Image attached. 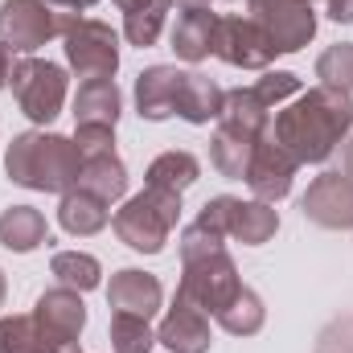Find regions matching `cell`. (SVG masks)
Returning <instances> with one entry per match:
<instances>
[{
  "instance_id": "6da1fadb",
  "label": "cell",
  "mask_w": 353,
  "mask_h": 353,
  "mask_svg": "<svg viewBox=\"0 0 353 353\" xmlns=\"http://www.w3.org/2000/svg\"><path fill=\"white\" fill-rule=\"evenodd\" d=\"M267 132L296 165H321L353 132V99L345 90L312 87L283 111H275V123Z\"/></svg>"
},
{
  "instance_id": "7a4b0ae2",
  "label": "cell",
  "mask_w": 353,
  "mask_h": 353,
  "mask_svg": "<svg viewBox=\"0 0 353 353\" xmlns=\"http://www.w3.org/2000/svg\"><path fill=\"white\" fill-rule=\"evenodd\" d=\"M4 173L21 189L37 193H66L79 185L83 148L58 132H21L4 148Z\"/></svg>"
},
{
  "instance_id": "3957f363",
  "label": "cell",
  "mask_w": 353,
  "mask_h": 353,
  "mask_svg": "<svg viewBox=\"0 0 353 353\" xmlns=\"http://www.w3.org/2000/svg\"><path fill=\"white\" fill-rule=\"evenodd\" d=\"M176 218H181V193H169V189H144L136 197L123 201V210H115L111 226L119 234L123 247L140 251V255H161L169 234H173Z\"/></svg>"
},
{
  "instance_id": "277c9868",
  "label": "cell",
  "mask_w": 353,
  "mask_h": 353,
  "mask_svg": "<svg viewBox=\"0 0 353 353\" xmlns=\"http://www.w3.org/2000/svg\"><path fill=\"white\" fill-rule=\"evenodd\" d=\"M58 33L66 37V62L83 83L115 79V70H119V33L107 21H94V17H83V12H58Z\"/></svg>"
},
{
  "instance_id": "5b68a950",
  "label": "cell",
  "mask_w": 353,
  "mask_h": 353,
  "mask_svg": "<svg viewBox=\"0 0 353 353\" xmlns=\"http://www.w3.org/2000/svg\"><path fill=\"white\" fill-rule=\"evenodd\" d=\"M243 292V279H239V267L234 259L222 251H205V255H193V259H181V283H176V296H185L193 308H201L205 316H218L234 296Z\"/></svg>"
},
{
  "instance_id": "8992f818",
  "label": "cell",
  "mask_w": 353,
  "mask_h": 353,
  "mask_svg": "<svg viewBox=\"0 0 353 353\" xmlns=\"http://www.w3.org/2000/svg\"><path fill=\"white\" fill-rule=\"evenodd\" d=\"M197 222H205L210 230H218L222 239H234L243 247H263L279 230V214L271 210V201H243V197H210L197 214Z\"/></svg>"
},
{
  "instance_id": "52a82bcc",
  "label": "cell",
  "mask_w": 353,
  "mask_h": 353,
  "mask_svg": "<svg viewBox=\"0 0 353 353\" xmlns=\"http://www.w3.org/2000/svg\"><path fill=\"white\" fill-rule=\"evenodd\" d=\"M12 99L33 123H54L66 103V70L46 58H21L12 62Z\"/></svg>"
},
{
  "instance_id": "ba28073f",
  "label": "cell",
  "mask_w": 353,
  "mask_h": 353,
  "mask_svg": "<svg viewBox=\"0 0 353 353\" xmlns=\"http://www.w3.org/2000/svg\"><path fill=\"white\" fill-rule=\"evenodd\" d=\"M33 321L41 329V341L46 353H83L79 350V333L87 325V304H83V292L74 288H50L37 296L33 304Z\"/></svg>"
},
{
  "instance_id": "9c48e42d",
  "label": "cell",
  "mask_w": 353,
  "mask_h": 353,
  "mask_svg": "<svg viewBox=\"0 0 353 353\" xmlns=\"http://www.w3.org/2000/svg\"><path fill=\"white\" fill-rule=\"evenodd\" d=\"M247 17H255L279 54H296L316 37V12L308 0H247Z\"/></svg>"
},
{
  "instance_id": "30bf717a",
  "label": "cell",
  "mask_w": 353,
  "mask_h": 353,
  "mask_svg": "<svg viewBox=\"0 0 353 353\" xmlns=\"http://www.w3.org/2000/svg\"><path fill=\"white\" fill-rule=\"evenodd\" d=\"M214 54L239 70H267L279 50L271 46V37L263 33V25L255 17H218Z\"/></svg>"
},
{
  "instance_id": "8fae6325",
  "label": "cell",
  "mask_w": 353,
  "mask_h": 353,
  "mask_svg": "<svg viewBox=\"0 0 353 353\" xmlns=\"http://www.w3.org/2000/svg\"><path fill=\"white\" fill-rule=\"evenodd\" d=\"M58 37V12L46 0H4L0 4V41L8 50L33 54Z\"/></svg>"
},
{
  "instance_id": "7c38bea8",
  "label": "cell",
  "mask_w": 353,
  "mask_h": 353,
  "mask_svg": "<svg viewBox=\"0 0 353 353\" xmlns=\"http://www.w3.org/2000/svg\"><path fill=\"white\" fill-rule=\"evenodd\" d=\"M304 218L312 226H325V230H350L353 226V181L341 173H321L304 201H300Z\"/></svg>"
},
{
  "instance_id": "4fadbf2b",
  "label": "cell",
  "mask_w": 353,
  "mask_h": 353,
  "mask_svg": "<svg viewBox=\"0 0 353 353\" xmlns=\"http://www.w3.org/2000/svg\"><path fill=\"white\" fill-rule=\"evenodd\" d=\"M296 161L271 140V132H267L263 140L255 144V157H251V169H247V185H251V193L259 197V201H279V197H288L292 193V176H296Z\"/></svg>"
},
{
  "instance_id": "5bb4252c",
  "label": "cell",
  "mask_w": 353,
  "mask_h": 353,
  "mask_svg": "<svg viewBox=\"0 0 353 353\" xmlns=\"http://www.w3.org/2000/svg\"><path fill=\"white\" fill-rule=\"evenodd\" d=\"M161 300H165L161 279L148 275V271H140V267H123L107 283V304L115 312H128V316H144L148 321L152 312H161Z\"/></svg>"
},
{
  "instance_id": "9a60e30c",
  "label": "cell",
  "mask_w": 353,
  "mask_h": 353,
  "mask_svg": "<svg viewBox=\"0 0 353 353\" xmlns=\"http://www.w3.org/2000/svg\"><path fill=\"white\" fill-rule=\"evenodd\" d=\"M157 341L169 353H210V316L193 308L185 296H176L157 329Z\"/></svg>"
},
{
  "instance_id": "2e32d148",
  "label": "cell",
  "mask_w": 353,
  "mask_h": 353,
  "mask_svg": "<svg viewBox=\"0 0 353 353\" xmlns=\"http://www.w3.org/2000/svg\"><path fill=\"white\" fill-rule=\"evenodd\" d=\"M214 33H218V17L210 12V4H193L181 8L169 29V46L181 62H205L214 54Z\"/></svg>"
},
{
  "instance_id": "e0dca14e",
  "label": "cell",
  "mask_w": 353,
  "mask_h": 353,
  "mask_svg": "<svg viewBox=\"0 0 353 353\" xmlns=\"http://www.w3.org/2000/svg\"><path fill=\"white\" fill-rule=\"evenodd\" d=\"M181 79H185V70H176V66H148V70H140V79H136V111L144 119H152V123L176 115Z\"/></svg>"
},
{
  "instance_id": "ac0fdd59",
  "label": "cell",
  "mask_w": 353,
  "mask_h": 353,
  "mask_svg": "<svg viewBox=\"0 0 353 353\" xmlns=\"http://www.w3.org/2000/svg\"><path fill=\"white\" fill-rule=\"evenodd\" d=\"M222 103H226V90L218 87L210 74L201 70H185L181 90H176V115L185 123H210L222 115Z\"/></svg>"
},
{
  "instance_id": "d6986e66",
  "label": "cell",
  "mask_w": 353,
  "mask_h": 353,
  "mask_svg": "<svg viewBox=\"0 0 353 353\" xmlns=\"http://www.w3.org/2000/svg\"><path fill=\"white\" fill-rule=\"evenodd\" d=\"M74 123L79 128L115 132V123H119V90H115V79H90V83L79 87V94H74Z\"/></svg>"
},
{
  "instance_id": "ffe728a7",
  "label": "cell",
  "mask_w": 353,
  "mask_h": 353,
  "mask_svg": "<svg viewBox=\"0 0 353 353\" xmlns=\"http://www.w3.org/2000/svg\"><path fill=\"white\" fill-rule=\"evenodd\" d=\"M58 222H62L66 234L90 239V234H99V230L111 222V210H107L103 197H94V193H87V189L74 185V189H66L62 201H58Z\"/></svg>"
},
{
  "instance_id": "44dd1931",
  "label": "cell",
  "mask_w": 353,
  "mask_h": 353,
  "mask_svg": "<svg viewBox=\"0 0 353 353\" xmlns=\"http://www.w3.org/2000/svg\"><path fill=\"white\" fill-rule=\"evenodd\" d=\"M271 111L275 107L259 94V87H239V90H226L218 123L234 128V132H247V136H263L267 128H271Z\"/></svg>"
},
{
  "instance_id": "7402d4cb",
  "label": "cell",
  "mask_w": 353,
  "mask_h": 353,
  "mask_svg": "<svg viewBox=\"0 0 353 353\" xmlns=\"http://www.w3.org/2000/svg\"><path fill=\"white\" fill-rule=\"evenodd\" d=\"M263 136H247V132H234V128H222V123H218V132H214V140H210V165L222 176H230V181H247L255 144H259Z\"/></svg>"
},
{
  "instance_id": "603a6c76",
  "label": "cell",
  "mask_w": 353,
  "mask_h": 353,
  "mask_svg": "<svg viewBox=\"0 0 353 353\" xmlns=\"http://www.w3.org/2000/svg\"><path fill=\"white\" fill-rule=\"evenodd\" d=\"M41 243H50V226H46L41 210H33V205H8L0 214V247H8L17 255H29Z\"/></svg>"
},
{
  "instance_id": "cb8c5ba5",
  "label": "cell",
  "mask_w": 353,
  "mask_h": 353,
  "mask_svg": "<svg viewBox=\"0 0 353 353\" xmlns=\"http://www.w3.org/2000/svg\"><path fill=\"white\" fill-rule=\"evenodd\" d=\"M79 189H87L94 197H103L107 205L119 201L128 193V169L115 152H90L83 157V173H79Z\"/></svg>"
},
{
  "instance_id": "d4e9b609",
  "label": "cell",
  "mask_w": 353,
  "mask_h": 353,
  "mask_svg": "<svg viewBox=\"0 0 353 353\" xmlns=\"http://www.w3.org/2000/svg\"><path fill=\"white\" fill-rule=\"evenodd\" d=\"M148 185L152 189H169V193H185L197 176H201V165H197V157L193 152H185V148H173V152H161L152 165H148Z\"/></svg>"
},
{
  "instance_id": "484cf974",
  "label": "cell",
  "mask_w": 353,
  "mask_h": 353,
  "mask_svg": "<svg viewBox=\"0 0 353 353\" xmlns=\"http://www.w3.org/2000/svg\"><path fill=\"white\" fill-rule=\"evenodd\" d=\"M50 275H54L62 288L90 292V288H99L103 267H99V259H94V255H87V251H58V255L50 259Z\"/></svg>"
},
{
  "instance_id": "4316f807",
  "label": "cell",
  "mask_w": 353,
  "mask_h": 353,
  "mask_svg": "<svg viewBox=\"0 0 353 353\" xmlns=\"http://www.w3.org/2000/svg\"><path fill=\"white\" fill-rule=\"evenodd\" d=\"M263 321H267V308L251 288H243V292L218 312V325H222L230 337H255V333L263 329Z\"/></svg>"
},
{
  "instance_id": "83f0119b",
  "label": "cell",
  "mask_w": 353,
  "mask_h": 353,
  "mask_svg": "<svg viewBox=\"0 0 353 353\" xmlns=\"http://www.w3.org/2000/svg\"><path fill=\"white\" fill-rule=\"evenodd\" d=\"M169 4H173V0H157V4H148V8L128 12V17H123V37H128L132 46H140V50L157 46V41H161V29H165V17H169Z\"/></svg>"
},
{
  "instance_id": "f1b7e54d",
  "label": "cell",
  "mask_w": 353,
  "mask_h": 353,
  "mask_svg": "<svg viewBox=\"0 0 353 353\" xmlns=\"http://www.w3.org/2000/svg\"><path fill=\"white\" fill-rule=\"evenodd\" d=\"M316 79L321 87H333V90H353V41H337L329 46L321 58H316Z\"/></svg>"
},
{
  "instance_id": "f546056e",
  "label": "cell",
  "mask_w": 353,
  "mask_h": 353,
  "mask_svg": "<svg viewBox=\"0 0 353 353\" xmlns=\"http://www.w3.org/2000/svg\"><path fill=\"white\" fill-rule=\"evenodd\" d=\"M0 353H46L33 312L29 316H0Z\"/></svg>"
},
{
  "instance_id": "4dcf8cb0",
  "label": "cell",
  "mask_w": 353,
  "mask_h": 353,
  "mask_svg": "<svg viewBox=\"0 0 353 353\" xmlns=\"http://www.w3.org/2000/svg\"><path fill=\"white\" fill-rule=\"evenodd\" d=\"M152 329L144 316H128V312H115L111 316V350L115 353H152Z\"/></svg>"
},
{
  "instance_id": "1f68e13d",
  "label": "cell",
  "mask_w": 353,
  "mask_h": 353,
  "mask_svg": "<svg viewBox=\"0 0 353 353\" xmlns=\"http://www.w3.org/2000/svg\"><path fill=\"white\" fill-rule=\"evenodd\" d=\"M255 87H259V94H263L271 107H279L283 99L300 94V79H296L292 70H271V74H263V79H259Z\"/></svg>"
},
{
  "instance_id": "d6a6232c",
  "label": "cell",
  "mask_w": 353,
  "mask_h": 353,
  "mask_svg": "<svg viewBox=\"0 0 353 353\" xmlns=\"http://www.w3.org/2000/svg\"><path fill=\"white\" fill-rule=\"evenodd\" d=\"M329 17L337 25H353V0H329Z\"/></svg>"
},
{
  "instance_id": "836d02e7",
  "label": "cell",
  "mask_w": 353,
  "mask_h": 353,
  "mask_svg": "<svg viewBox=\"0 0 353 353\" xmlns=\"http://www.w3.org/2000/svg\"><path fill=\"white\" fill-rule=\"evenodd\" d=\"M50 8H62V12H87L90 4H99V0H46Z\"/></svg>"
},
{
  "instance_id": "e575fe53",
  "label": "cell",
  "mask_w": 353,
  "mask_h": 353,
  "mask_svg": "<svg viewBox=\"0 0 353 353\" xmlns=\"http://www.w3.org/2000/svg\"><path fill=\"white\" fill-rule=\"evenodd\" d=\"M8 74H12V54H8V46L0 41V90L8 87Z\"/></svg>"
},
{
  "instance_id": "d590c367",
  "label": "cell",
  "mask_w": 353,
  "mask_h": 353,
  "mask_svg": "<svg viewBox=\"0 0 353 353\" xmlns=\"http://www.w3.org/2000/svg\"><path fill=\"white\" fill-rule=\"evenodd\" d=\"M119 4V12L128 17V12H136V8H148V4H157V0H115Z\"/></svg>"
},
{
  "instance_id": "8d00e7d4",
  "label": "cell",
  "mask_w": 353,
  "mask_h": 353,
  "mask_svg": "<svg viewBox=\"0 0 353 353\" xmlns=\"http://www.w3.org/2000/svg\"><path fill=\"white\" fill-rule=\"evenodd\" d=\"M345 176L353 181V140H350V148H345Z\"/></svg>"
},
{
  "instance_id": "74e56055",
  "label": "cell",
  "mask_w": 353,
  "mask_h": 353,
  "mask_svg": "<svg viewBox=\"0 0 353 353\" xmlns=\"http://www.w3.org/2000/svg\"><path fill=\"white\" fill-rule=\"evenodd\" d=\"M4 296H8V283H4V271H0V308H4Z\"/></svg>"
},
{
  "instance_id": "f35d334b",
  "label": "cell",
  "mask_w": 353,
  "mask_h": 353,
  "mask_svg": "<svg viewBox=\"0 0 353 353\" xmlns=\"http://www.w3.org/2000/svg\"><path fill=\"white\" fill-rule=\"evenodd\" d=\"M173 4H181V8H193V4H210V0H173Z\"/></svg>"
},
{
  "instance_id": "ab89813d",
  "label": "cell",
  "mask_w": 353,
  "mask_h": 353,
  "mask_svg": "<svg viewBox=\"0 0 353 353\" xmlns=\"http://www.w3.org/2000/svg\"><path fill=\"white\" fill-rule=\"evenodd\" d=\"M308 4H312V0H308Z\"/></svg>"
}]
</instances>
